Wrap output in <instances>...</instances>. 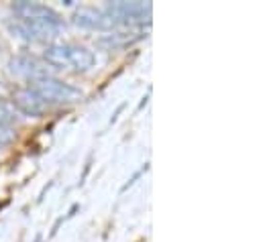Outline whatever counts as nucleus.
Here are the masks:
<instances>
[{
	"mask_svg": "<svg viewBox=\"0 0 263 242\" xmlns=\"http://www.w3.org/2000/svg\"><path fill=\"white\" fill-rule=\"evenodd\" d=\"M12 12L16 14V18L29 23L39 33L41 41L53 39L66 29L64 18L53 8H49L45 4H39V2H25V0L14 2L12 4Z\"/></svg>",
	"mask_w": 263,
	"mask_h": 242,
	"instance_id": "obj_1",
	"label": "nucleus"
},
{
	"mask_svg": "<svg viewBox=\"0 0 263 242\" xmlns=\"http://www.w3.org/2000/svg\"><path fill=\"white\" fill-rule=\"evenodd\" d=\"M43 59L49 67L73 69V71H90L96 65V55L80 45H49L43 53Z\"/></svg>",
	"mask_w": 263,
	"mask_h": 242,
	"instance_id": "obj_2",
	"label": "nucleus"
},
{
	"mask_svg": "<svg viewBox=\"0 0 263 242\" xmlns=\"http://www.w3.org/2000/svg\"><path fill=\"white\" fill-rule=\"evenodd\" d=\"M47 104L49 102H55V104H73V102H80L84 98V92L67 82L62 79H55V77H45V79H39L35 82V88H33Z\"/></svg>",
	"mask_w": 263,
	"mask_h": 242,
	"instance_id": "obj_3",
	"label": "nucleus"
},
{
	"mask_svg": "<svg viewBox=\"0 0 263 242\" xmlns=\"http://www.w3.org/2000/svg\"><path fill=\"white\" fill-rule=\"evenodd\" d=\"M151 2H141V0H117V2H108L106 4V14L115 21V23H123V25H141V23H149L151 16Z\"/></svg>",
	"mask_w": 263,
	"mask_h": 242,
	"instance_id": "obj_4",
	"label": "nucleus"
},
{
	"mask_svg": "<svg viewBox=\"0 0 263 242\" xmlns=\"http://www.w3.org/2000/svg\"><path fill=\"white\" fill-rule=\"evenodd\" d=\"M8 71L21 79H29V82H39L49 77V65L39 61L37 57L31 55H16L8 59Z\"/></svg>",
	"mask_w": 263,
	"mask_h": 242,
	"instance_id": "obj_5",
	"label": "nucleus"
},
{
	"mask_svg": "<svg viewBox=\"0 0 263 242\" xmlns=\"http://www.w3.org/2000/svg\"><path fill=\"white\" fill-rule=\"evenodd\" d=\"M73 25L88 29V31H110L115 29V21L100 8H92V6H80L73 12Z\"/></svg>",
	"mask_w": 263,
	"mask_h": 242,
	"instance_id": "obj_6",
	"label": "nucleus"
},
{
	"mask_svg": "<svg viewBox=\"0 0 263 242\" xmlns=\"http://www.w3.org/2000/svg\"><path fill=\"white\" fill-rule=\"evenodd\" d=\"M12 104L18 108V112H23L25 116H41L47 110V102L33 90V88H21L12 94Z\"/></svg>",
	"mask_w": 263,
	"mask_h": 242,
	"instance_id": "obj_7",
	"label": "nucleus"
},
{
	"mask_svg": "<svg viewBox=\"0 0 263 242\" xmlns=\"http://www.w3.org/2000/svg\"><path fill=\"white\" fill-rule=\"evenodd\" d=\"M6 27H8V31H10L14 37H18V39H23V41H27V43H37V41H41L39 33H37L29 23H25V21H21V18L8 21Z\"/></svg>",
	"mask_w": 263,
	"mask_h": 242,
	"instance_id": "obj_8",
	"label": "nucleus"
},
{
	"mask_svg": "<svg viewBox=\"0 0 263 242\" xmlns=\"http://www.w3.org/2000/svg\"><path fill=\"white\" fill-rule=\"evenodd\" d=\"M12 140H14V130L8 128V126H4V124H0V147L10 145Z\"/></svg>",
	"mask_w": 263,
	"mask_h": 242,
	"instance_id": "obj_9",
	"label": "nucleus"
},
{
	"mask_svg": "<svg viewBox=\"0 0 263 242\" xmlns=\"http://www.w3.org/2000/svg\"><path fill=\"white\" fill-rule=\"evenodd\" d=\"M35 242H41V238H37V240H35Z\"/></svg>",
	"mask_w": 263,
	"mask_h": 242,
	"instance_id": "obj_10",
	"label": "nucleus"
},
{
	"mask_svg": "<svg viewBox=\"0 0 263 242\" xmlns=\"http://www.w3.org/2000/svg\"><path fill=\"white\" fill-rule=\"evenodd\" d=\"M0 90H2V84H0Z\"/></svg>",
	"mask_w": 263,
	"mask_h": 242,
	"instance_id": "obj_11",
	"label": "nucleus"
}]
</instances>
